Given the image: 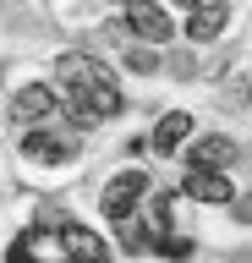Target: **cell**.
Instances as JSON below:
<instances>
[{"label":"cell","mask_w":252,"mask_h":263,"mask_svg":"<svg viewBox=\"0 0 252 263\" xmlns=\"http://www.w3.org/2000/svg\"><path fill=\"white\" fill-rule=\"evenodd\" d=\"M11 263H66V247H61V236L33 225V230H22L11 241Z\"/></svg>","instance_id":"2"},{"label":"cell","mask_w":252,"mask_h":263,"mask_svg":"<svg viewBox=\"0 0 252 263\" xmlns=\"http://www.w3.org/2000/svg\"><path fill=\"white\" fill-rule=\"evenodd\" d=\"M181 192H186V197H198V203H236L230 176H214V170H186Z\"/></svg>","instance_id":"8"},{"label":"cell","mask_w":252,"mask_h":263,"mask_svg":"<svg viewBox=\"0 0 252 263\" xmlns=\"http://www.w3.org/2000/svg\"><path fill=\"white\" fill-rule=\"evenodd\" d=\"M225 22H230V6H225V0H203V6L186 11V39H192V44H208V39L225 33Z\"/></svg>","instance_id":"4"},{"label":"cell","mask_w":252,"mask_h":263,"mask_svg":"<svg viewBox=\"0 0 252 263\" xmlns=\"http://www.w3.org/2000/svg\"><path fill=\"white\" fill-rule=\"evenodd\" d=\"M186 137H192V115H186V110L159 115V126H153V154H181Z\"/></svg>","instance_id":"9"},{"label":"cell","mask_w":252,"mask_h":263,"mask_svg":"<svg viewBox=\"0 0 252 263\" xmlns=\"http://www.w3.org/2000/svg\"><path fill=\"white\" fill-rule=\"evenodd\" d=\"M230 159H236V143H230V137H219V132H208V137L192 143L186 170H214V176H225V164H230Z\"/></svg>","instance_id":"5"},{"label":"cell","mask_w":252,"mask_h":263,"mask_svg":"<svg viewBox=\"0 0 252 263\" xmlns=\"http://www.w3.org/2000/svg\"><path fill=\"white\" fill-rule=\"evenodd\" d=\"M126 28L137 39H148V44H165L170 33H176V22L165 16V6H126Z\"/></svg>","instance_id":"6"},{"label":"cell","mask_w":252,"mask_h":263,"mask_svg":"<svg viewBox=\"0 0 252 263\" xmlns=\"http://www.w3.org/2000/svg\"><path fill=\"white\" fill-rule=\"evenodd\" d=\"M61 247H66V263H110L104 236L88 225H61Z\"/></svg>","instance_id":"3"},{"label":"cell","mask_w":252,"mask_h":263,"mask_svg":"<svg viewBox=\"0 0 252 263\" xmlns=\"http://www.w3.org/2000/svg\"><path fill=\"white\" fill-rule=\"evenodd\" d=\"M55 104H61V93H55V88H44V82H28V88H17V93H11V115H17V121H44Z\"/></svg>","instance_id":"7"},{"label":"cell","mask_w":252,"mask_h":263,"mask_svg":"<svg viewBox=\"0 0 252 263\" xmlns=\"http://www.w3.org/2000/svg\"><path fill=\"white\" fill-rule=\"evenodd\" d=\"M22 154H28V159H44V164H66L71 154H77V143L55 137V132H28V137H22Z\"/></svg>","instance_id":"10"},{"label":"cell","mask_w":252,"mask_h":263,"mask_svg":"<svg viewBox=\"0 0 252 263\" xmlns=\"http://www.w3.org/2000/svg\"><path fill=\"white\" fill-rule=\"evenodd\" d=\"M236 219H247V225H252V197H241V203H236Z\"/></svg>","instance_id":"13"},{"label":"cell","mask_w":252,"mask_h":263,"mask_svg":"<svg viewBox=\"0 0 252 263\" xmlns=\"http://www.w3.org/2000/svg\"><path fill=\"white\" fill-rule=\"evenodd\" d=\"M153 247L165 258H192V241H181V236H153Z\"/></svg>","instance_id":"11"},{"label":"cell","mask_w":252,"mask_h":263,"mask_svg":"<svg viewBox=\"0 0 252 263\" xmlns=\"http://www.w3.org/2000/svg\"><path fill=\"white\" fill-rule=\"evenodd\" d=\"M126 66L132 71H159V55L153 49H126Z\"/></svg>","instance_id":"12"},{"label":"cell","mask_w":252,"mask_h":263,"mask_svg":"<svg viewBox=\"0 0 252 263\" xmlns=\"http://www.w3.org/2000/svg\"><path fill=\"white\" fill-rule=\"evenodd\" d=\"M143 192H148V176H143V170H121V176L110 181V186H104V219H115V225H126Z\"/></svg>","instance_id":"1"}]
</instances>
